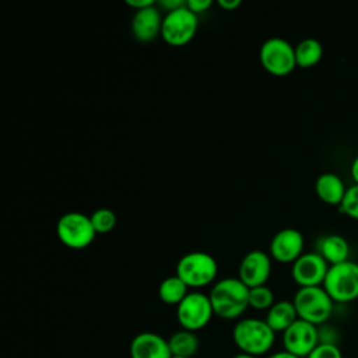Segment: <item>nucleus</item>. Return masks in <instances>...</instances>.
Here are the masks:
<instances>
[{
	"mask_svg": "<svg viewBox=\"0 0 358 358\" xmlns=\"http://www.w3.org/2000/svg\"><path fill=\"white\" fill-rule=\"evenodd\" d=\"M350 173H351V178L354 179V183L358 185V155H357V157L352 159V162H351Z\"/></svg>",
	"mask_w": 358,
	"mask_h": 358,
	"instance_id": "obj_30",
	"label": "nucleus"
},
{
	"mask_svg": "<svg viewBox=\"0 0 358 358\" xmlns=\"http://www.w3.org/2000/svg\"><path fill=\"white\" fill-rule=\"evenodd\" d=\"M189 294V287L176 275L164 278L158 287V296L166 305L178 306Z\"/></svg>",
	"mask_w": 358,
	"mask_h": 358,
	"instance_id": "obj_21",
	"label": "nucleus"
},
{
	"mask_svg": "<svg viewBox=\"0 0 358 358\" xmlns=\"http://www.w3.org/2000/svg\"><path fill=\"white\" fill-rule=\"evenodd\" d=\"M162 20L164 17L158 10L157 3L147 8L134 11L130 22V29L133 36L143 43L151 42L152 39L157 38V35H161Z\"/></svg>",
	"mask_w": 358,
	"mask_h": 358,
	"instance_id": "obj_15",
	"label": "nucleus"
},
{
	"mask_svg": "<svg viewBox=\"0 0 358 358\" xmlns=\"http://www.w3.org/2000/svg\"><path fill=\"white\" fill-rule=\"evenodd\" d=\"M316 196L329 206H340L347 187L341 178L333 172H324L317 176L315 182Z\"/></svg>",
	"mask_w": 358,
	"mask_h": 358,
	"instance_id": "obj_16",
	"label": "nucleus"
},
{
	"mask_svg": "<svg viewBox=\"0 0 358 358\" xmlns=\"http://www.w3.org/2000/svg\"><path fill=\"white\" fill-rule=\"evenodd\" d=\"M317 253L329 263V266L350 260V245L347 239L338 234H330L320 238Z\"/></svg>",
	"mask_w": 358,
	"mask_h": 358,
	"instance_id": "obj_17",
	"label": "nucleus"
},
{
	"mask_svg": "<svg viewBox=\"0 0 358 358\" xmlns=\"http://www.w3.org/2000/svg\"><path fill=\"white\" fill-rule=\"evenodd\" d=\"M322 287L337 303L358 299V263L347 260L330 266Z\"/></svg>",
	"mask_w": 358,
	"mask_h": 358,
	"instance_id": "obj_5",
	"label": "nucleus"
},
{
	"mask_svg": "<svg viewBox=\"0 0 358 358\" xmlns=\"http://www.w3.org/2000/svg\"><path fill=\"white\" fill-rule=\"evenodd\" d=\"M90 218L96 234H108L116 225V215L110 208H98L90 215Z\"/></svg>",
	"mask_w": 358,
	"mask_h": 358,
	"instance_id": "obj_23",
	"label": "nucleus"
},
{
	"mask_svg": "<svg viewBox=\"0 0 358 358\" xmlns=\"http://www.w3.org/2000/svg\"><path fill=\"white\" fill-rule=\"evenodd\" d=\"M320 343L317 326L298 319L282 333L284 350L298 358H306Z\"/></svg>",
	"mask_w": 358,
	"mask_h": 358,
	"instance_id": "obj_10",
	"label": "nucleus"
},
{
	"mask_svg": "<svg viewBox=\"0 0 358 358\" xmlns=\"http://www.w3.org/2000/svg\"><path fill=\"white\" fill-rule=\"evenodd\" d=\"M267 358H298V357H295V355H292L291 352L282 350V351H275V352L270 354Z\"/></svg>",
	"mask_w": 358,
	"mask_h": 358,
	"instance_id": "obj_31",
	"label": "nucleus"
},
{
	"mask_svg": "<svg viewBox=\"0 0 358 358\" xmlns=\"http://www.w3.org/2000/svg\"><path fill=\"white\" fill-rule=\"evenodd\" d=\"M172 358H182V357H172Z\"/></svg>",
	"mask_w": 358,
	"mask_h": 358,
	"instance_id": "obj_33",
	"label": "nucleus"
},
{
	"mask_svg": "<svg viewBox=\"0 0 358 358\" xmlns=\"http://www.w3.org/2000/svg\"><path fill=\"white\" fill-rule=\"evenodd\" d=\"M232 340L241 352L259 358L273 348L275 331L264 319L245 317L235 323Z\"/></svg>",
	"mask_w": 358,
	"mask_h": 358,
	"instance_id": "obj_2",
	"label": "nucleus"
},
{
	"mask_svg": "<svg viewBox=\"0 0 358 358\" xmlns=\"http://www.w3.org/2000/svg\"><path fill=\"white\" fill-rule=\"evenodd\" d=\"M158 4L168 11H173L179 7H183L186 4V1H183V0H161V1H158Z\"/></svg>",
	"mask_w": 358,
	"mask_h": 358,
	"instance_id": "obj_27",
	"label": "nucleus"
},
{
	"mask_svg": "<svg viewBox=\"0 0 358 358\" xmlns=\"http://www.w3.org/2000/svg\"><path fill=\"white\" fill-rule=\"evenodd\" d=\"M211 6H213L211 0H187L186 1V7L196 15L206 13Z\"/></svg>",
	"mask_w": 358,
	"mask_h": 358,
	"instance_id": "obj_26",
	"label": "nucleus"
},
{
	"mask_svg": "<svg viewBox=\"0 0 358 358\" xmlns=\"http://www.w3.org/2000/svg\"><path fill=\"white\" fill-rule=\"evenodd\" d=\"M214 315L208 295L200 291H190L176 306V319L182 329L197 331L204 329Z\"/></svg>",
	"mask_w": 358,
	"mask_h": 358,
	"instance_id": "obj_9",
	"label": "nucleus"
},
{
	"mask_svg": "<svg viewBox=\"0 0 358 358\" xmlns=\"http://www.w3.org/2000/svg\"><path fill=\"white\" fill-rule=\"evenodd\" d=\"M175 274L189 288L197 289L214 282L218 274V264L210 253L189 252L178 260Z\"/></svg>",
	"mask_w": 358,
	"mask_h": 358,
	"instance_id": "obj_4",
	"label": "nucleus"
},
{
	"mask_svg": "<svg viewBox=\"0 0 358 358\" xmlns=\"http://www.w3.org/2000/svg\"><path fill=\"white\" fill-rule=\"evenodd\" d=\"M306 358H343V352L337 344L319 343Z\"/></svg>",
	"mask_w": 358,
	"mask_h": 358,
	"instance_id": "obj_25",
	"label": "nucleus"
},
{
	"mask_svg": "<svg viewBox=\"0 0 358 358\" xmlns=\"http://www.w3.org/2000/svg\"><path fill=\"white\" fill-rule=\"evenodd\" d=\"M270 274H271V257L263 250L248 252L239 263L238 278L248 288L266 285Z\"/></svg>",
	"mask_w": 358,
	"mask_h": 358,
	"instance_id": "obj_12",
	"label": "nucleus"
},
{
	"mask_svg": "<svg viewBox=\"0 0 358 358\" xmlns=\"http://www.w3.org/2000/svg\"><path fill=\"white\" fill-rule=\"evenodd\" d=\"M305 239L301 231L284 228L270 241V257L278 263H294L303 255Z\"/></svg>",
	"mask_w": 358,
	"mask_h": 358,
	"instance_id": "obj_13",
	"label": "nucleus"
},
{
	"mask_svg": "<svg viewBox=\"0 0 358 358\" xmlns=\"http://www.w3.org/2000/svg\"><path fill=\"white\" fill-rule=\"evenodd\" d=\"M214 315L234 320L249 308V288L238 277H227L214 282L208 294Z\"/></svg>",
	"mask_w": 358,
	"mask_h": 358,
	"instance_id": "obj_1",
	"label": "nucleus"
},
{
	"mask_svg": "<svg viewBox=\"0 0 358 358\" xmlns=\"http://www.w3.org/2000/svg\"><path fill=\"white\" fill-rule=\"evenodd\" d=\"M197 28L199 15L192 13L185 4L164 15L161 36L169 46L179 48L187 45L194 38Z\"/></svg>",
	"mask_w": 358,
	"mask_h": 358,
	"instance_id": "obj_8",
	"label": "nucleus"
},
{
	"mask_svg": "<svg viewBox=\"0 0 358 358\" xmlns=\"http://www.w3.org/2000/svg\"><path fill=\"white\" fill-rule=\"evenodd\" d=\"M329 267V263L317 252H308L292 263L291 275L299 288L319 287L323 285Z\"/></svg>",
	"mask_w": 358,
	"mask_h": 358,
	"instance_id": "obj_11",
	"label": "nucleus"
},
{
	"mask_svg": "<svg viewBox=\"0 0 358 358\" xmlns=\"http://www.w3.org/2000/svg\"><path fill=\"white\" fill-rule=\"evenodd\" d=\"M323 57V46L315 38H305L295 45V60L301 69L316 66Z\"/></svg>",
	"mask_w": 358,
	"mask_h": 358,
	"instance_id": "obj_20",
	"label": "nucleus"
},
{
	"mask_svg": "<svg viewBox=\"0 0 358 358\" xmlns=\"http://www.w3.org/2000/svg\"><path fill=\"white\" fill-rule=\"evenodd\" d=\"M274 294L267 285L249 288V306L256 310H268L274 305Z\"/></svg>",
	"mask_w": 358,
	"mask_h": 358,
	"instance_id": "obj_22",
	"label": "nucleus"
},
{
	"mask_svg": "<svg viewBox=\"0 0 358 358\" xmlns=\"http://www.w3.org/2000/svg\"><path fill=\"white\" fill-rule=\"evenodd\" d=\"M126 4L134 8V11H137V10H143L150 6H154L155 1L154 0H126Z\"/></svg>",
	"mask_w": 358,
	"mask_h": 358,
	"instance_id": "obj_28",
	"label": "nucleus"
},
{
	"mask_svg": "<svg viewBox=\"0 0 358 358\" xmlns=\"http://www.w3.org/2000/svg\"><path fill=\"white\" fill-rule=\"evenodd\" d=\"M259 59L263 69L277 77L287 76L296 67L295 46L280 36L268 38L262 43Z\"/></svg>",
	"mask_w": 358,
	"mask_h": 358,
	"instance_id": "obj_7",
	"label": "nucleus"
},
{
	"mask_svg": "<svg viewBox=\"0 0 358 358\" xmlns=\"http://www.w3.org/2000/svg\"><path fill=\"white\" fill-rule=\"evenodd\" d=\"M232 358H257V357H253V355H249V354H243V352H239V354L234 355Z\"/></svg>",
	"mask_w": 358,
	"mask_h": 358,
	"instance_id": "obj_32",
	"label": "nucleus"
},
{
	"mask_svg": "<svg viewBox=\"0 0 358 358\" xmlns=\"http://www.w3.org/2000/svg\"><path fill=\"white\" fill-rule=\"evenodd\" d=\"M169 350L172 357L182 358H193L199 351V338L194 331L189 330H178L168 338Z\"/></svg>",
	"mask_w": 358,
	"mask_h": 358,
	"instance_id": "obj_19",
	"label": "nucleus"
},
{
	"mask_svg": "<svg viewBox=\"0 0 358 358\" xmlns=\"http://www.w3.org/2000/svg\"><path fill=\"white\" fill-rule=\"evenodd\" d=\"M340 211L351 220L358 221V185H352L347 187L344 199L338 206Z\"/></svg>",
	"mask_w": 358,
	"mask_h": 358,
	"instance_id": "obj_24",
	"label": "nucleus"
},
{
	"mask_svg": "<svg viewBox=\"0 0 358 358\" xmlns=\"http://www.w3.org/2000/svg\"><path fill=\"white\" fill-rule=\"evenodd\" d=\"M298 319L294 302L282 299L274 302V305L267 310L264 320L275 333H284Z\"/></svg>",
	"mask_w": 358,
	"mask_h": 358,
	"instance_id": "obj_18",
	"label": "nucleus"
},
{
	"mask_svg": "<svg viewBox=\"0 0 358 358\" xmlns=\"http://www.w3.org/2000/svg\"><path fill=\"white\" fill-rule=\"evenodd\" d=\"M218 6L224 10L232 11L241 6V0H218Z\"/></svg>",
	"mask_w": 358,
	"mask_h": 358,
	"instance_id": "obj_29",
	"label": "nucleus"
},
{
	"mask_svg": "<svg viewBox=\"0 0 358 358\" xmlns=\"http://www.w3.org/2000/svg\"><path fill=\"white\" fill-rule=\"evenodd\" d=\"M56 235L69 249L80 250L88 248L94 242L96 232L90 215L78 211H70L59 218L56 224Z\"/></svg>",
	"mask_w": 358,
	"mask_h": 358,
	"instance_id": "obj_6",
	"label": "nucleus"
},
{
	"mask_svg": "<svg viewBox=\"0 0 358 358\" xmlns=\"http://www.w3.org/2000/svg\"><path fill=\"white\" fill-rule=\"evenodd\" d=\"M292 302L298 317L315 326L324 324L334 309V301L322 285L299 288L295 292Z\"/></svg>",
	"mask_w": 358,
	"mask_h": 358,
	"instance_id": "obj_3",
	"label": "nucleus"
},
{
	"mask_svg": "<svg viewBox=\"0 0 358 358\" xmlns=\"http://www.w3.org/2000/svg\"><path fill=\"white\" fill-rule=\"evenodd\" d=\"M130 358H172L168 340L154 331H143L133 337L129 347Z\"/></svg>",
	"mask_w": 358,
	"mask_h": 358,
	"instance_id": "obj_14",
	"label": "nucleus"
}]
</instances>
